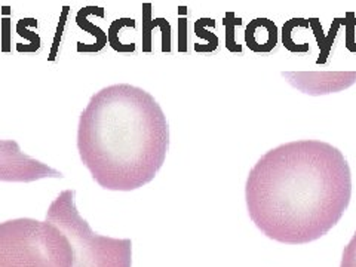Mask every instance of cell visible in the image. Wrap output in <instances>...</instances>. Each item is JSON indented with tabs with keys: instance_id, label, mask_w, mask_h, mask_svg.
<instances>
[{
	"instance_id": "ba28073f",
	"label": "cell",
	"mask_w": 356,
	"mask_h": 267,
	"mask_svg": "<svg viewBox=\"0 0 356 267\" xmlns=\"http://www.w3.org/2000/svg\"><path fill=\"white\" fill-rule=\"evenodd\" d=\"M89 14H97V15H99V17H104V10H103L102 8L89 6V8H83V9H81V10H79V14H77V17H76L77 26H79L81 29H83V30H86V31L91 33L92 36H95V38L98 39V48H99V49H103V47H104L106 42H107V36L104 35L103 30H99L98 27L92 26L91 22H89V21L86 19V17H88Z\"/></svg>"
},
{
	"instance_id": "7a4b0ae2",
	"label": "cell",
	"mask_w": 356,
	"mask_h": 267,
	"mask_svg": "<svg viewBox=\"0 0 356 267\" xmlns=\"http://www.w3.org/2000/svg\"><path fill=\"white\" fill-rule=\"evenodd\" d=\"M168 149V120L143 88L106 86L81 113L77 152L92 180L106 191L131 192L149 184Z\"/></svg>"
},
{
	"instance_id": "8992f818",
	"label": "cell",
	"mask_w": 356,
	"mask_h": 267,
	"mask_svg": "<svg viewBox=\"0 0 356 267\" xmlns=\"http://www.w3.org/2000/svg\"><path fill=\"white\" fill-rule=\"evenodd\" d=\"M282 76L307 95L340 92L356 83V72H284Z\"/></svg>"
},
{
	"instance_id": "30bf717a",
	"label": "cell",
	"mask_w": 356,
	"mask_h": 267,
	"mask_svg": "<svg viewBox=\"0 0 356 267\" xmlns=\"http://www.w3.org/2000/svg\"><path fill=\"white\" fill-rule=\"evenodd\" d=\"M241 18H235L233 19V22H230V14H227L226 17H225V19H222V24H225V27H226V30H229V38H227V48L230 49V51H233V52H239L241 51V47H238V44L235 43V40H233V36H235V26L238 24H241Z\"/></svg>"
},
{
	"instance_id": "9c48e42d",
	"label": "cell",
	"mask_w": 356,
	"mask_h": 267,
	"mask_svg": "<svg viewBox=\"0 0 356 267\" xmlns=\"http://www.w3.org/2000/svg\"><path fill=\"white\" fill-rule=\"evenodd\" d=\"M340 267H356V233L344 247Z\"/></svg>"
},
{
	"instance_id": "5b68a950",
	"label": "cell",
	"mask_w": 356,
	"mask_h": 267,
	"mask_svg": "<svg viewBox=\"0 0 356 267\" xmlns=\"http://www.w3.org/2000/svg\"><path fill=\"white\" fill-rule=\"evenodd\" d=\"M63 172L21 152L15 140H0V181L33 183L42 178H63Z\"/></svg>"
},
{
	"instance_id": "3957f363",
	"label": "cell",
	"mask_w": 356,
	"mask_h": 267,
	"mask_svg": "<svg viewBox=\"0 0 356 267\" xmlns=\"http://www.w3.org/2000/svg\"><path fill=\"white\" fill-rule=\"evenodd\" d=\"M0 267H73V251L54 222L14 218L0 222Z\"/></svg>"
},
{
	"instance_id": "52a82bcc",
	"label": "cell",
	"mask_w": 356,
	"mask_h": 267,
	"mask_svg": "<svg viewBox=\"0 0 356 267\" xmlns=\"http://www.w3.org/2000/svg\"><path fill=\"white\" fill-rule=\"evenodd\" d=\"M250 49L254 52H269L277 42V30L272 21L266 18L254 19L245 33Z\"/></svg>"
},
{
	"instance_id": "6da1fadb",
	"label": "cell",
	"mask_w": 356,
	"mask_h": 267,
	"mask_svg": "<svg viewBox=\"0 0 356 267\" xmlns=\"http://www.w3.org/2000/svg\"><path fill=\"white\" fill-rule=\"evenodd\" d=\"M352 196L344 154L328 143L300 140L263 154L245 184L248 216L269 239L318 241L337 225Z\"/></svg>"
},
{
	"instance_id": "277c9868",
	"label": "cell",
	"mask_w": 356,
	"mask_h": 267,
	"mask_svg": "<svg viewBox=\"0 0 356 267\" xmlns=\"http://www.w3.org/2000/svg\"><path fill=\"white\" fill-rule=\"evenodd\" d=\"M76 191H64L55 197L47 213L70 242L73 267H132L131 239H115L95 233L81 217L74 202Z\"/></svg>"
}]
</instances>
